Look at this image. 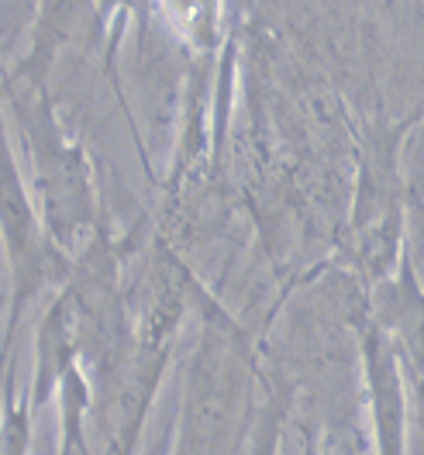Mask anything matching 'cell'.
I'll list each match as a JSON object with an SVG mask.
<instances>
[{
	"label": "cell",
	"instance_id": "cell-1",
	"mask_svg": "<svg viewBox=\"0 0 424 455\" xmlns=\"http://www.w3.org/2000/svg\"><path fill=\"white\" fill-rule=\"evenodd\" d=\"M163 4H166L170 21L190 42H200L204 35H214L218 28L221 0H163Z\"/></svg>",
	"mask_w": 424,
	"mask_h": 455
}]
</instances>
